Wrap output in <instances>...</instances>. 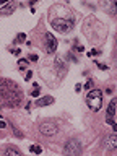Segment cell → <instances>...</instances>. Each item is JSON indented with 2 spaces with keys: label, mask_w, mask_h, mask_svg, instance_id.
Wrapping results in <instances>:
<instances>
[{
  "label": "cell",
  "mask_w": 117,
  "mask_h": 156,
  "mask_svg": "<svg viewBox=\"0 0 117 156\" xmlns=\"http://www.w3.org/2000/svg\"><path fill=\"white\" fill-rule=\"evenodd\" d=\"M39 132L46 137H52L58 132V127L54 124V122H41L39 124Z\"/></svg>",
  "instance_id": "cell-4"
},
{
  "label": "cell",
  "mask_w": 117,
  "mask_h": 156,
  "mask_svg": "<svg viewBox=\"0 0 117 156\" xmlns=\"http://www.w3.org/2000/svg\"><path fill=\"white\" fill-rule=\"evenodd\" d=\"M28 64H29V62H28V59H20L18 60V67H20V70H24L28 67Z\"/></svg>",
  "instance_id": "cell-14"
},
{
  "label": "cell",
  "mask_w": 117,
  "mask_h": 156,
  "mask_svg": "<svg viewBox=\"0 0 117 156\" xmlns=\"http://www.w3.org/2000/svg\"><path fill=\"white\" fill-rule=\"evenodd\" d=\"M24 41H26V34L24 33H20L16 36V39H15V42H24Z\"/></svg>",
  "instance_id": "cell-15"
},
{
  "label": "cell",
  "mask_w": 117,
  "mask_h": 156,
  "mask_svg": "<svg viewBox=\"0 0 117 156\" xmlns=\"http://www.w3.org/2000/svg\"><path fill=\"white\" fill-rule=\"evenodd\" d=\"M5 155L7 156H21V151H20L18 148H15V147H8L7 150H5Z\"/></svg>",
  "instance_id": "cell-12"
},
{
  "label": "cell",
  "mask_w": 117,
  "mask_h": 156,
  "mask_svg": "<svg viewBox=\"0 0 117 156\" xmlns=\"http://www.w3.org/2000/svg\"><path fill=\"white\" fill-rule=\"evenodd\" d=\"M0 107H2V106H0Z\"/></svg>",
  "instance_id": "cell-25"
},
{
  "label": "cell",
  "mask_w": 117,
  "mask_h": 156,
  "mask_svg": "<svg viewBox=\"0 0 117 156\" xmlns=\"http://www.w3.org/2000/svg\"><path fill=\"white\" fill-rule=\"evenodd\" d=\"M54 98L52 96H42V98H39L37 99V102H36V106H39V107H44V106H49V104H54Z\"/></svg>",
  "instance_id": "cell-8"
},
{
  "label": "cell",
  "mask_w": 117,
  "mask_h": 156,
  "mask_svg": "<svg viewBox=\"0 0 117 156\" xmlns=\"http://www.w3.org/2000/svg\"><path fill=\"white\" fill-rule=\"evenodd\" d=\"M5 127H7V124H5L3 120H0V129H5Z\"/></svg>",
  "instance_id": "cell-24"
},
{
  "label": "cell",
  "mask_w": 117,
  "mask_h": 156,
  "mask_svg": "<svg viewBox=\"0 0 117 156\" xmlns=\"http://www.w3.org/2000/svg\"><path fill=\"white\" fill-rule=\"evenodd\" d=\"M12 54H13V55H20V54H21V49H18V47H16V49H13V51H12Z\"/></svg>",
  "instance_id": "cell-19"
},
{
  "label": "cell",
  "mask_w": 117,
  "mask_h": 156,
  "mask_svg": "<svg viewBox=\"0 0 117 156\" xmlns=\"http://www.w3.org/2000/svg\"><path fill=\"white\" fill-rule=\"evenodd\" d=\"M0 101H3L8 107H16L18 102L21 101L18 86L15 83L8 81V80L0 78Z\"/></svg>",
  "instance_id": "cell-1"
},
{
  "label": "cell",
  "mask_w": 117,
  "mask_h": 156,
  "mask_svg": "<svg viewBox=\"0 0 117 156\" xmlns=\"http://www.w3.org/2000/svg\"><path fill=\"white\" fill-rule=\"evenodd\" d=\"M98 54H101L98 49H91V51L88 52V55H90V57H95V55H98Z\"/></svg>",
  "instance_id": "cell-17"
},
{
  "label": "cell",
  "mask_w": 117,
  "mask_h": 156,
  "mask_svg": "<svg viewBox=\"0 0 117 156\" xmlns=\"http://www.w3.org/2000/svg\"><path fill=\"white\" fill-rule=\"evenodd\" d=\"M104 147L107 148V150H114L117 147V138L116 135H109V137L104 138Z\"/></svg>",
  "instance_id": "cell-7"
},
{
  "label": "cell",
  "mask_w": 117,
  "mask_h": 156,
  "mask_svg": "<svg viewBox=\"0 0 117 156\" xmlns=\"http://www.w3.org/2000/svg\"><path fill=\"white\" fill-rule=\"evenodd\" d=\"M31 77H33V72H31V70H28V72H26V80H29Z\"/></svg>",
  "instance_id": "cell-22"
},
{
  "label": "cell",
  "mask_w": 117,
  "mask_h": 156,
  "mask_svg": "<svg viewBox=\"0 0 117 156\" xmlns=\"http://www.w3.org/2000/svg\"><path fill=\"white\" fill-rule=\"evenodd\" d=\"M29 151L36 153V155H41V153H42V148H41L39 145H31V147H29Z\"/></svg>",
  "instance_id": "cell-13"
},
{
  "label": "cell",
  "mask_w": 117,
  "mask_h": 156,
  "mask_svg": "<svg viewBox=\"0 0 117 156\" xmlns=\"http://www.w3.org/2000/svg\"><path fill=\"white\" fill-rule=\"evenodd\" d=\"M50 24H52V28L54 29H57V31L60 33H68L73 29V18L70 16V18H65V16H62V18H50Z\"/></svg>",
  "instance_id": "cell-3"
},
{
  "label": "cell",
  "mask_w": 117,
  "mask_h": 156,
  "mask_svg": "<svg viewBox=\"0 0 117 156\" xmlns=\"http://www.w3.org/2000/svg\"><path fill=\"white\" fill-rule=\"evenodd\" d=\"M96 65H98V67H99V69H101V70H107V69H109L107 65H103V64H98V62H96Z\"/></svg>",
  "instance_id": "cell-20"
},
{
  "label": "cell",
  "mask_w": 117,
  "mask_h": 156,
  "mask_svg": "<svg viewBox=\"0 0 117 156\" xmlns=\"http://www.w3.org/2000/svg\"><path fill=\"white\" fill-rule=\"evenodd\" d=\"M83 51H85V47H83V46H80V44H75L72 52H83Z\"/></svg>",
  "instance_id": "cell-16"
},
{
  "label": "cell",
  "mask_w": 117,
  "mask_h": 156,
  "mask_svg": "<svg viewBox=\"0 0 117 156\" xmlns=\"http://www.w3.org/2000/svg\"><path fill=\"white\" fill-rule=\"evenodd\" d=\"M86 104L91 111H99L103 107V91L101 90H90L86 94Z\"/></svg>",
  "instance_id": "cell-2"
},
{
  "label": "cell",
  "mask_w": 117,
  "mask_h": 156,
  "mask_svg": "<svg viewBox=\"0 0 117 156\" xmlns=\"http://www.w3.org/2000/svg\"><path fill=\"white\" fill-rule=\"evenodd\" d=\"M55 69L58 70V75H63L65 72H67V67H65V64L62 62V59H60V57H57V59H55Z\"/></svg>",
  "instance_id": "cell-9"
},
{
  "label": "cell",
  "mask_w": 117,
  "mask_h": 156,
  "mask_svg": "<svg viewBox=\"0 0 117 156\" xmlns=\"http://www.w3.org/2000/svg\"><path fill=\"white\" fill-rule=\"evenodd\" d=\"M85 88H86V90H91V88H93V80H91V78L85 83Z\"/></svg>",
  "instance_id": "cell-18"
},
{
  "label": "cell",
  "mask_w": 117,
  "mask_h": 156,
  "mask_svg": "<svg viewBox=\"0 0 117 156\" xmlns=\"http://www.w3.org/2000/svg\"><path fill=\"white\" fill-rule=\"evenodd\" d=\"M46 49H47V52H55L57 51V39H55L50 33H46Z\"/></svg>",
  "instance_id": "cell-6"
},
{
  "label": "cell",
  "mask_w": 117,
  "mask_h": 156,
  "mask_svg": "<svg viewBox=\"0 0 117 156\" xmlns=\"http://www.w3.org/2000/svg\"><path fill=\"white\" fill-rule=\"evenodd\" d=\"M63 153L68 156H78L81 153V147L77 140H70V142L63 147Z\"/></svg>",
  "instance_id": "cell-5"
},
{
  "label": "cell",
  "mask_w": 117,
  "mask_h": 156,
  "mask_svg": "<svg viewBox=\"0 0 117 156\" xmlns=\"http://www.w3.org/2000/svg\"><path fill=\"white\" fill-rule=\"evenodd\" d=\"M116 104H117L116 99H112V101L109 102V107H107V119H114V115H116Z\"/></svg>",
  "instance_id": "cell-10"
},
{
  "label": "cell",
  "mask_w": 117,
  "mask_h": 156,
  "mask_svg": "<svg viewBox=\"0 0 117 156\" xmlns=\"http://www.w3.org/2000/svg\"><path fill=\"white\" fill-rule=\"evenodd\" d=\"M81 88H83V86H81V85H80V83H77V86H75V91H80V90H81Z\"/></svg>",
  "instance_id": "cell-23"
},
{
  "label": "cell",
  "mask_w": 117,
  "mask_h": 156,
  "mask_svg": "<svg viewBox=\"0 0 117 156\" xmlns=\"http://www.w3.org/2000/svg\"><path fill=\"white\" fill-rule=\"evenodd\" d=\"M29 60H33V62H37V55H36V54L29 55Z\"/></svg>",
  "instance_id": "cell-21"
},
{
  "label": "cell",
  "mask_w": 117,
  "mask_h": 156,
  "mask_svg": "<svg viewBox=\"0 0 117 156\" xmlns=\"http://www.w3.org/2000/svg\"><path fill=\"white\" fill-rule=\"evenodd\" d=\"M15 7H16V5H15L13 2H10V3H7V5H0V12L5 13V15H8L10 12H13L15 10Z\"/></svg>",
  "instance_id": "cell-11"
}]
</instances>
